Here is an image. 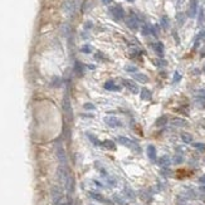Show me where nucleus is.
<instances>
[{
	"label": "nucleus",
	"mask_w": 205,
	"mask_h": 205,
	"mask_svg": "<svg viewBox=\"0 0 205 205\" xmlns=\"http://www.w3.org/2000/svg\"><path fill=\"white\" fill-rule=\"evenodd\" d=\"M203 70H204V73H205V66H204V68H203Z\"/></svg>",
	"instance_id": "39"
},
{
	"label": "nucleus",
	"mask_w": 205,
	"mask_h": 205,
	"mask_svg": "<svg viewBox=\"0 0 205 205\" xmlns=\"http://www.w3.org/2000/svg\"><path fill=\"white\" fill-rule=\"evenodd\" d=\"M125 70H127V72H134V73H136V72H137V68H136V67H134V66H126V67H125Z\"/></svg>",
	"instance_id": "30"
},
{
	"label": "nucleus",
	"mask_w": 205,
	"mask_h": 205,
	"mask_svg": "<svg viewBox=\"0 0 205 205\" xmlns=\"http://www.w3.org/2000/svg\"><path fill=\"white\" fill-rule=\"evenodd\" d=\"M122 83L125 87H127L130 91H131L132 93H137L139 92V87L135 82H132L131 79H122Z\"/></svg>",
	"instance_id": "10"
},
{
	"label": "nucleus",
	"mask_w": 205,
	"mask_h": 205,
	"mask_svg": "<svg viewBox=\"0 0 205 205\" xmlns=\"http://www.w3.org/2000/svg\"><path fill=\"white\" fill-rule=\"evenodd\" d=\"M196 13H198V0H190L189 9H188V15L190 18H195Z\"/></svg>",
	"instance_id": "9"
},
{
	"label": "nucleus",
	"mask_w": 205,
	"mask_h": 205,
	"mask_svg": "<svg viewBox=\"0 0 205 205\" xmlns=\"http://www.w3.org/2000/svg\"><path fill=\"white\" fill-rule=\"evenodd\" d=\"M101 145H102L105 148H108V150H115V148H116L115 142L111 141V140H105L103 142H101Z\"/></svg>",
	"instance_id": "19"
},
{
	"label": "nucleus",
	"mask_w": 205,
	"mask_h": 205,
	"mask_svg": "<svg viewBox=\"0 0 205 205\" xmlns=\"http://www.w3.org/2000/svg\"><path fill=\"white\" fill-rule=\"evenodd\" d=\"M91 205H93V204H91Z\"/></svg>",
	"instance_id": "42"
},
{
	"label": "nucleus",
	"mask_w": 205,
	"mask_h": 205,
	"mask_svg": "<svg viewBox=\"0 0 205 205\" xmlns=\"http://www.w3.org/2000/svg\"><path fill=\"white\" fill-rule=\"evenodd\" d=\"M109 11H111V14H112V16L115 18L116 20H121V19H123V16H125V10L122 9L121 5H116L113 8H111Z\"/></svg>",
	"instance_id": "4"
},
{
	"label": "nucleus",
	"mask_w": 205,
	"mask_h": 205,
	"mask_svg": "<svg viewBox=\"0 0 205 205\" xmlns=\"http://www.w3.org/2000/svg\"><path fill=\"white\" fill-rule=\"evenodd\" d=\"M87 136H88V139H89V140H91L93 143H95V145H101V142L98 141V139H97L96 136H93L92 134H87Z\"/></svg>",
	"instance_id": "25"
},
{
	"label": "nucleus",
	"mask_w": 205,
	"mask_h": 205,
	"mask_svg": "<svg viewBox=\"0 0 205 205\" xmlns=\"http://www.w3.org/2000/svg\"><path fill=\"white\" fill-rule=\"evenodd\" d=\"M117 141H118V143H121V145H123V146H127V147L135 148V150H137V151H139V145H136L134 141H131V140L127 139V137L120 136V137H117Z\"/></svg>",
	"instance_id": "6"
},
{
	"label": "nucleus",
	"mask_w": 205,
	"mask_h": 205,
	"mask_svg": "<svg viewBox=\"0 0 205 205\" xmlns=\"http://www.w3.org/2000/svg\"><path fill=\"white\" fill-rule=\"evenodd\" d=\"M125 191H126V194H127V195H128L130 198H131V199H134V196H135V195H134L132 190H130L128 188H126V189H125Z\"/></svg>",
	"instance_id": "34"
},
{
	"label": "nucleus",
	"mask_w": 205,
	"mask_h": 205,
	"mask_svg": "<svg viewBox=\"0 0 205 205\" xmlns=\"http://www.w3.org/2000/svg\"><path fill=\"white\" fill-rule=\"evenodd\" d=\"M102 3L103 4H111V3H112V0H102Z\"/></svg>",
	"instance_id": "36"
},
{
	"label": "nucleus",
	"mask_w": 205,
	"mask_h": 205,
	"mask_svg": "<svg viewBox=\"0 0 205 205\" xmlns=\"http://www.w3.org/2000/svg\"><path fill=\"white\" fill-rule=\"evenodd\" d=\"M181 79V74L179 73V72H175V74H174V79H173V83H176V82H179Z\"/></svg>",
	"instance_id": "29"
},
{
	"label": "nucleus",
	"mask_w": 205,
	"mask_h": 205,
	"mask_svg": "<svg viewBox=\"0 0 205 205\" xmlns=\"http://www.w3.org/2000/svg\"><path fill=\"white\" fill-rule=\"evenodd\" d=\"M52 199H53V204L63 201V195H62V191L58 186H53L52 188Z\"/></svg>",
	"instance_id": "5"
},
{
	"label": "nucleus",
	"mask_w": 205,
	"mask_h": 205,
	"mask_svg": "<svg viewBox=\"0 0 205 205\" xmlns=\"http://www.w3.org/2000/svg\"><path fill=\"white\" fill-rule=\"evenodd\" d=\"M159 164H160V166L166 167V166H169V165H170V159L167 157V156H162V157L159 160Z\"/></svg>",
	"instance_id": "23"
},
{
	"label": "nucleus",
	"mask_w": 205,
	"mask_h": 205,
	"mask_svg": "<svg viewBox=\"0 0 205 205\" xmlns=\"http://www.w3.org/2000/svg\"><path fill=\"white\" fill-rule=\"evenodd\" d=\"M55 154H57V157H58L61 166H68L67 165V155H66L64 147H63L61 140H58L57 143H55Z\"/></svg>",
	"instance_id": "2"
},
{
	"label": "nucleus",
	"mask_w": 205,
	"mask_h": 205,
	"mask_svg": "<svg viewBox=\"0 0 205 205\" xmlns=\"http://www.w3.org/2000/svg\"><path fill=\"white\" fill-rule=\"evenodd\" d=\"M194 147L196 148V150H199V151H204V150H205V143L196 142V143H194Z\"/></svg>",
	"instance_id": "26"
},
{
	"label": "nucleus",
	"mask_w": 205,
	"mask_h": 205,
	"mask_svg": "<svg viewBox=\"0 0 205 205\" xmlns=\"http://www.w3.org/2000/svg\"><path fill=\"white\" fill-rule=\"evenodd\" d=\"M103 121L109 126V127H118V126H121L122 123H121V121L117 118V117H115V116H106L105 118H103Z\"/></svg>",
	"instance_id": "7"
},
{
	"label": "nucleus",
	"mask_w": 205,
	"mask_h": 205,
	"mask_svg": "<svg viewBox=\"0 0 205 205\" xmlns=\"http://www.w3.org/2000/svg\"><path fill=\"white\" fill-rule=\"evenodd\" d=\"M83 107H84V109H88V111L95 109V105H93V103H86Z\"/></svg>",
	"instance_id": "32"
},
{
	"label": "nucleus",
	"mask_w": 205,
	"mask_h": 205,
	"mask_svg": "<svg viewBox=\"0 0 205 205\" xmlns=\"http://www.w3.org/2000/svg\"><path fill=\"white\" fill-rule=\"evenodd\" d=\"M171 125L174 127H184V126L188 125V122L182 118H174V120H171Z\"/></svg>",
	"instance_id": "17"
},
{
	"label": "nucleus",
	"mask_w": 205,
	"mask_h": 205,
	"mask_svg": "<svg viewBox=\"0 0 205 205\" xmlns=\"http://www.w3.org/2000/svg\"><path fill=\"white\" fill-rule=\"evenodd\" d=\"M161 25H162V28H165V29H167V27H169V19H167L166 16H162V19H161Z\"/></svg>",
	"instance_id": "27"
},
{
	"label": "nucleus",
	"mask_w": 205,
	"mask_h": 205,
	"mask_svg": "<svg viewBox=\"0 0 205 205\" xmlns=\"http://www.w3.org/2000/svg\"><path fill=\"white\" fill-rule=\"evenodd\" d=\"M200 182H205V176H203V177H200Z\"/></svg>",
	"instance_id": "38"
},
{
	"label": "nucleus",
	"mask_w": 205,
	"mask_h": 205,
	"mask_svg": "<svg viewBox=\"0 0 205 205\" xmlns=\"http://www.w3.org/2000/svg\"><path fill=\"white\" fill-rule=\"evenodd\" d=\"M63 112H64V116L67 118V121L70 123L73 121V108H72V105H70V100L68 97V95L64 96L63 98Z\"/></svg>",
	"instance_id": "3"
},
{
	"label": "nucleus",
	"mask_w": 205,
	"mask_h": 205,
	"mask_svg": "<svg viewBox=\"0 0 205 205\" xmlns=\"http://www.w3.org/2000/svg\"><path fill=\"white\" fill-rule=\"evenodd\" d=\"M166 123H167V117H166V116H161V117H159V118L156 120V122H155L156 127H164Z\"/></svg>",
	"instance_id": "20"
},
{
	"label": "nucleus",
	"mask_w": 205,
	"mask_h": 205,
	"mask_svg": "<svg viewBox=\"0 0 205 205\" xmlns=\"http://www.w3.org/2000/svg\"><path fill=\"white\" fill-rule=\"evenodd\" d=\"M58 179L61 184L63 185V188L67 190L68 194H72L74 190V179L68 169V166H61L58 167Z\"/></svg>",
	"instance_id": "1"
},
{
	"label": "nucleus",
	"mask_w": 205,
	"mask_h": 205,
	"mask_svg": "<svg viewBox=\"0 0 205 205\" xmlns=\"http://www.w3.org/2000/svg\"><path fill=\"white\" fill-rule=\"evenodd\" d=\"M152 48H154L155 53L159 55V57H164V44L161 42H157V43L152 44Z\"/></svg>",
	"instance_id": "11"
},
{
	"label": "nucleus",
	"mask_w": 205,
	"mask_h": 205,
	"mask_svg": "<svg viewBox=\"0 0 205 205\" xmlns=\"http://www.w3.org/2000/svg\"><path fill=\"white\" fill-rule=\"evenodd\" d=\"M81 50H82L83 53H91V50H92V49H91V47H89V45H83V47L81 48Z\"/></svg>",
	"instance_id": "33"
},
{
	"label": "nucleus",
	"mask_w": 205,
	"mask_h": 205,
	"mask_svg": "<svg viewBox=\"0 0 205 205\" xmlns=\"http://www.w3.org/2000/svg\"><path fill=\"white\" fill-rule=\"evenodd\" d=\"M181 161H182V157H181V156H176V159H175V162H176V164H180Z\"/></svg>",
	"instance_id": "35"
},
{
	"label": "nucleus",
	"mask_w": 205,
	"mask_h": 205,
	"mask_svg": "<svg viewBox=\"0 0 205 205\" xmlns=\"http://www.w3.org/2000/svg\"><path fill=\"white\" fill-rule=\"evenodd\" d=\"M134 78L137 82H140V83H147L148 82V77L146 76V74H143V73H135L134 74Z\"/></svg>",
	"instance_id": "15"
},
{
	"label": "nucleus",
	"mask_w": 205,
	"mask_h": 205,
	"mask_svg": "<svg viewBox=\"0 0 205 205\" xmlns=\"http://www.w3.org/2000/svg\"><path fill=\"white\" fill-rule=\"evenodd\" d=\"M142 33H143V35L151 34V27H150V25H145V27L142 28Z\"/></svg>",
	"instance_id": "28"
},
{
	"label": "nucleus",
	"mask_w": 205,
	"mask_h": 205,
	"mask_svg": "<svg viewBox=\"0 0 205 205\" xmlns=\"http://www.w3.org/2000/svg\"><path fill=\"white\" fill-rule=\"evenodd\" d=\"M74 72H76L77 76L82 77L83 76V73H84V67L81 62H76V64H74Z\"/></svg>",
	"instance_id": "16"
},
{
	"label": "nucleus",
	"mask_w": 205,
	"mask_h": 205,
	"mask_svg": "<svg viewBox=\"0 0 205 205\" xmlns=\"http://www.w3.org/2000/svg\"><path fill=\"white\" fill-rule=\"evenodd\" d=\"M204 161H205V157H204Z\"/></svg>",
	"instance_id": "41"
},
{
	"label": "nucleus",
	"mask_w": 205,
	"mask_h": 205,
	"mask_svg": "<svg viewBox=\"0 0 205 205\" xmlns=\"http://www.w3.org/2000/svg\"><path fill=\"white\" fill-rule=\"evenodd\" d=\"M127 2H134V0H127Z\"/></svg>",
	"instance_id": "40"
},
{
	"label": "nucleus",
	"mask_w": 205,
	"mask_h": 205,
	"mask_svg": "<svg viewBox=\"0 0 205 205\" xmlns=\"http://www.w3.org/2000/svg\"><path fill=\"white\" fill-rule=\"evenodd\" d=\"M126 25L130 28V29H132V30H136L139 28V20H137V18L135 15H130L127 16V19H126Z\"/></svg>",
	"instance_id": "8"
},
{
	"label": "nucleus",
	"mask_w": 205,
	"mask_h": 205,
	"mask_svg": "<svg viewBox=\"0 0 205 205\" xmlns=\"http://www.w3.org/2000/svg\"><path fill=\"white\" fill-rule=\"evenodd\" d=\"M181 139H182V141L186 142V143H191V142H193V136H191L190 134H188V132H182V134H181Z\"/></svg>",
	"instance_id": "21"
},
{
	"label": "nucleus",
	"mask_w": 205,
	"mask_h": 205,
	"mask_svg": "<svg viewBox=\"0 0 205 205\" xmlns=\"http://www.w3.org/2000/svg\"><path fill=\"white\" fill-rule=\"evenodd\" d=\"M105 89H107V91H120L121 87H118L113 81H107L105 83Z\"/></svg>",
	"instance_id": "12"
},
{
	"label": "nucleus",
	"mask_w": 205,
	"mask_h": 205,
	"mask_svg": "<svg viewBox=\"0 0 205 205\" xmlns=\"http://www.w3.org/2000/svg\"><path fill=\"white\" fill-rule=\"evenodd\" d=\"M176 19H177L179 24H184V14H182V13H179L177 16H176Z\"/></svg>",
	"instance_id": "31"
},
{
	"label": "nucleus",
	"mask_w": 205,
	"mask_h": 205,
	"mask_svg": "<svg viewBox=\"0 0 205 205\" xmlns=\"http://www.w3.org/2000/svg\"><path fill=\"white\" fill-rule=\"evenodd\" d=\"M89 195H91V196H92L93 199H96V200H100V201H102V203H105V204H111V203H109L108 200H106V199H105V198H103L102 195H100V194H95V193H91Z\"/></svg>",
	"instance_id": "22"
},
{
	"label": "nucleus",
	"mask_w": 205,
	"mask_h": 205,
	"mask_svg": "<svg viewBox=\"0 0 205 205\" xmlns=\"http://www.w3.org/2000/svg\"><path fill=\"white\" fill-rule=\"evenodd\" d=\"M91 24H92V23H91V22H88V23H86V28H91Z\"/></svg>",
	"instance_id": "37"
},
{
	"label": "nucleus",
	"mask_w": 205,
	"mask_h": 205,
	"mask_svg": "<svg viewBox=\"0 0 205 205\" xmlns=\"http://www.w3.org/2000/svg\"><path fill=\"white\" fill-rule=\"evenodd\" d=\"M204 23V9L201 8L199 10V18H198V25H201Z\"/></svg>",
	"instance_id": "24"
},
{
	"label": "nucleus",
	"mask_w": 205,
	"mask_h": 205,
	"mask_svg": "<svg viewBox=\"0 0 205 205\" xmlns=\"http://www.w3.org/2000/svg\"><path fill=\"white\" fill-rule=\"evenodd\" d=\"M63 9H64V11L67 13V14H73V11H74V9H76V5L73 4V2H66L64 3V5H63Z\"/></svg>",
	"instance_id": "13"
},
{
	"label": "nucleus",
	"mask_w": 205,
	"mask_h": 205,
	"mask_svg": "<svg viewBox=\"0 0 205 205\" xmlns=\"http://www.w3.org/2000/svg\"><path fill=\"white\" fill-rule=\"evenodd\" d=\"M147 156H148V159H150L151 161L156 160V148L152 145L147 146Z\"/></svg>",
	"instance_id": "14"
},
{
	"label": "nucleus",
	"mask_w": 205,
	"mask_h": 205,
	"mask_svg": "<svg viewBox=\"0 0 205 205\" xmlns=\"http://www.w3.org/2000/svg\"><path fill=\"white\" fill-rule=\"evenodd\" d=\"M141 98L143 101H150L151 100V92L148 91L147 88H142L141 89Z\"/></svg>",
	"instance_id": "18"
}]
</instances>
